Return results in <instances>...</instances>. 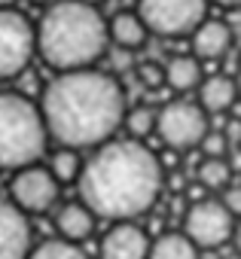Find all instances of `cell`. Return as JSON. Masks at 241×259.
Returning a JSON list of instances; mask_svg holds the SVG:
<instances>
[{
  "label": "cell",
  "instance_id": "cell-1",
  "mask_svg": "<svg viewBox=\"0 0 241 259\" xmlns=\"http://www.w3.org/2000/svg\"><path fill=\"white\" fill-rule=\"evenodd\" d=\"M40 110L52 141L89 150L107 144L126 122V92L116 76L98 67L58 70L43 89Z\"/></svg>",
  "mask_w": 241,
  "mask_h": 259
},
{
  "label": "cell",
  "instance_id": "cell-2",
  "mask_svg": "<svg viewBox=\"0 0 241 259\" xmlns=\"http://www.w3.org/2000/svg\"><path fill=\"white\" fill-rule=\"evenodd\" d=\"M162 162L138 138L101 144L79 171V198L101 220H135L162 192Z\"/></svg>",
  "mask_w": 241,
  "mask_h": 259
},
{
  "label": "cell",
  "instance_id": "cell-3",
  "mask_svg": "<svg viewBox=\"0 0 241 259\" xmlns=\"http://www.w3.org/2000/svg\"><path fill=\"white\" fill-rule=\"evenodd\" d=\"M110 49L107 19L89 0H55L37 22V52L55 70L95 67Z\"/></svg>",
  "mask_w": 241,
  "mask_h": 259
},
{
  "label": "cell",
  "instance_id": "cell-4",
  "mask_svg": "<svg viewBox=\"0 0 241 259\" xmlns=\"http://www.w3.org/2000/svg\"><path fill=\"white\" fill-rule=\"evenodd\" d=\"M49 128L40 104L19 92H0V171H19L40 162Z\"/></svg>",
  "mask_w": 241,
  "mask_h": 259
},
{
  "label": "cell",
  "instance_id": "cell-5",
  "mask_svg": "<svg viewBox=\"0 0 241 259\" xmlns=\"http://www.w3.org/2000/svg\"><path fill=\"white\" fill-rule=\"evenodd\" d=\"M208 132V110L198 101H168L156 116V135L171 150H192Z\"/></svg>",
  "mask_w": 241,
  "mask_h": 259
},
{
  "label": "cell",
  "instance_id": "cell-6",
  "mask_svg": "<svg viewBox=\"0 0 241 259\" xmlns=\"http://www.w3.org/2000/svg\"><path fill=\"white\" fill-rule=\"evenodd\" d=\"M211 0H138V13L150 34L159 37H189L208 19Z\"/></svg>",
  "mask_w": 241,
  "mask_h": 259
},
{
  "label": "cell",
  "instance_id": "cell-7",
  "mask_svg": "<svg viewBox=\"0 0 241 259\" xmlns=\"http://www.w3.org/2000/svg\"><path fill=\"white\" fill-rule=\"evenodd\" d=\"M37 52V25H31L19 10H0V79H16L25 73Z\"/></svg>",
  "mask_w": 241,
  "mask_h": 259
},
{
  "label": "cell",
  "instance_id": "cell-8",
  "mask_svg": "<svg viewBox=\"0 0 241 259\" xmlns=\"http://www.w3.org/2000/svg\"><path fill=\"white\" fill-rule=\"evenodd\" d=\"M183 232L195 241V247L214 250V247H223L232 238L235 217H232V210L223 201H217V198H198L183 213Z\"/></svg>",
  "mask_w": 241,
  "mask_h": 259
},
{
  "label": "cell",
  "instance_id": "cell-9",
  "mask_svg": "<svg viewBox=\"0 0 241 259\" xmlns=\"http://www.w3.org/2000/svg\"><path fill=\"white\" fill-rule=\"evenodd\" d=\"M58 192H61V180L52 174V168H43L37 162L19 168L13 183H10V195L25 213L52 210V204L58 201Z\"/></svg>",
  "mask_w": 241,
  "mask_h": 259
},
{
  "label": "cell",
  "instance_id": "cell-10",
  "mask_svg": "<svg viewBox=\"0 0 241 259\" xmlns=\"http://www.w3.org/2000/svg\"><path fill=\"white\" fill-rule=\"evenodd\" d=\"M28 253H31L28 213L16 201L0 198V259H28Z\"/></svg>",
  "mask_w": 241,
  "mask_h": 259
},
{
  "label": "cell",
  "instance_id": "cell-11",
  "mask_svg": "<svg viewBox=\"0 0 241 259\" xmlns=\"http://www.w3.org/2000/svg\"><path fill=\"white\" fill-rule=\"evenodd\" d=\"M101 259H150V238L141 226L123 220L101 241Z\"/></svg>",
  "mask_w": 241,
  "mask_h": 259
},
{
  "label": "cell",
  "instance_id": "cell-12",
  "mask_svg": "<svg viewBox=\"0 0 241 259\" xmlns=\"http://www.w3.org/2000/svg\"><path fill=\"white\" fill-rule=\"evenodd\" d=\"M189 46H192V55L198 61H217L232 46V28L226 22H220V19H205L189 34Z\"/></svg>",
  "mask_w": 241,
  "mask_h": 259
},
{
  "label": "cell",
  "instance_id": "cell-13",
  "mask_svg": "<svg viewBox=\"0 0 241 259\" xmlns=\"http://www.w3.org/2000/svg\"><path fill=\"white\" fill-rule=\"evenodd\" d=\"M107 31H110V46H116L119 52H138L150 37V28L138 10H119L116 16H110Z\"/></svg>",
  "mask_w": 241,
  "mask_h": 259
},
{
  "label": "cell",
  "instance_id": "cell-14",
  "mask_svg": "<svg viewBox=\"0 0 241 259\" xmlns=\"http://www.w3.org/2000/svg\"><path fill=\"white\" fill-rule=\"evenodd\" d=\"M55 229H58V235L61 238H67V241H86L89 235H92V229H95V210L79 198V201H70V204H64V207H58V213H55Z\"/></svg>",
  "mask_w": 241,
  "mask_h": 259
},
{
  "label": "cell",
  "instance_id": "cell-15",
  "mask_svg": "<svg viewBox=\"0 0 241 259\" xmlns=\"http://www.w3.org/2000/svg\"><path fill=\"white\" fill-rule=\"evenodd\" d=\"M238 98H241L238 95V79H232V76L214 73V76L198 82V104L208 113H226V110H232V104Z\"/></svg>",
  "mask_w": 241,
  "mask_h": 259
},
{
  "label": "cell",
  "instance_id": "cell-16",
  "mask_svg": "<svg viewBox=\"0 0 241 259\" xmlns=\"http://www.w3.org/2000/svg\"><path fill=\"white\" fill-rule=\"evenodd\" d=\"M202 82V67L195 55H174L165 64V85L174 92H189Z\"/></svg>",
  "mask_w": 241,
  "mask_h": 259
},
{
  "label": "cell",
  "instance_id": "cell-17",
  "mask_svg": "<svg viewBox=\"0 0 241 259\" xmlns=\"http://www.w3.org/2000/svg\"><path fill=\"white\" fill-rule=\"evenodd\" d=\"M150 259H198V247L186 232H165L150 244Z\"/></svg>",
  "mask_w": 241,
  "mask_h": 259
},
{
  "label": "cell",
  "instance_id": "cell-18",
  "mask_svg": "<svg viewBox=\"0 0 241 259\" xmlns=\"http://www.w3.org/2000/svg\"><path fill=\"white\" fill-rule=\"evenodd\" d=\"M195 177H198V183L205 189H223L232 180V165H229L226 156H205V162L198 165Z\"/></svg>",
  "mask_w": 241,
  "mask_h": 259
},
{
  "label": "cell",
  "instance_id": "cell-19",
  "mask_svg": "<svg viewBox=\"0 0 241 259\" xmlns=\"http://www.w3.org/2000/svg\"><path fill=\"white\" fill-rule=\"evenodd\" d=\"M49 168H52V174H55L61 183H73V180H79V171H83L79 150H73V147H61V150H55Z\"/></svg>",
  "mask_w": 241,
  "mask_h": 259
},
{
  "label": "cell",
  "instance_id": "cell-20",
  "mask_svg": "<svg viewBox=\"0 0 241 259\" xmlns=\"http://www.w3.org/2000/svg\"><path fill=\"white\" fill-rule=\"evenodd\" d=\"M28 259H89L76 241H67V238H58V241H43L37 250L28 253Z\"/></svg>",
  "mask_w": 241,
  "mask_h": 259
},
{
  "label": "cell",
  "instance_id": "cell-21",
  "mask_svg": "<svg viewBox=\"0 0 241 259\" xmlns=\"http://www.w3.org/2000/svg\"><path fill=\"white\" fill-rule=\"evenodd\" d=\"M156 110H150V107H144V104H138V107H132V110H126V128H129V135L132 138H147L150 132H156Z\"/></svg>",
  "mask_w": 241,
  "mask_h": 259
},
{
  "label": "cell",
  "instance_id": "cell-22",
  "mask_svg": "<svg viewBox=\"0 0 241 259\" xmlns=\"http://www.w3.org/2000/svg\"><path fill=\"white\" fill-rule=\"evenodd\" d=\"M138 79H141V85H147L150 92H153V89H162V85H165V64L144 61V64L138 67Z\"/></svg>",
  "mask_w": 241,
  "mask_h": 259
},
{
  "label": "cell",
  "instance_id": "cell-23",
  "mask_svg": "<svg viewBox=\"0 0 241 259\" xmlns=\"http://www.w3.org/2000/svg\"><path fill=\"white\" fill-rule=\"evenodd\" d=\"M202 153L205 156H226V150H229V138H226V132H214V128H211V132L202 138Z\"/></svg>",
  "mask_w": 241,
  "mask_h": 259
},
{
  "label": "cell",
  "instance_id": "cell-24",
  "mask_svg": "<svg viewBox=\"0 0 241 259\" xmlns=\"http://www.w3.org/2000/svg\"><path fill=\"white\" fill-rule=\"evenodd\" d=\"M220 201L232 210V217H241V186H226Z\"/></svg>",
  "mask_w": 241,
  "mask_h": 259
},
{
  "label": "cell",
  "instance_id": "cell-25",
  "mask_svg": "<svg viewBox=\"0 0 241 259\" xmlns=\"http://www.w3.org/2000/svg\"><path fill=\"white\" fill-rule=\"evenodd\" d=\"M229 165H232V171H241V147H235V150H232V159H229Z\"/></svg>",
  "mask_w": 241,
  "mask_h": 259
},
{
  "label": "cell",
  "instance_id": "cell-26",
  "mask_svg": "<svg viewBox=\"0 0 241 259\" xmlns=\"http://www.w3.org/2000/svg\"><path fill=\"white\" fill-rule=\"evenodd\" d=\"M217 7H226V10H241V0H211Z\"/></svg>",
  "mask_w": 241,
  "mask_h": 259
},
{
  "label": "cell",
  "instance_id": "cell-27",
  "mask_svg": "<svg viewBox=\"0 0 241 259\" xmlns=\"http://www.w3.org/2000/svg\"><path fill=\"white\" fill-rule=\"evenodd\" d=\"M232 241H235V250L241 253V223H235V232H232Z\"/></svg>",
  "mask_w": 241,
  "mask_h": 259
},
{
  "label": "cell",
  "instance_id": "cell-28",
  "mask_svg": "<svg viewBox=\"0 0 241 259\" xmlns=\"http://www.w3.org/2000/svg\"><path fill=\"white\" fill-rule=\"evenodd\" d=\"M16 4V0H0V10H4V7H13Z\"/></svg>",
  "mask_w": 241,
  "mask_h": 259
},
{
  "label": "cell",
  "instance_id": "cell-29",
  "mask_svg": "<svg viewBox=\"0 0 241 259\" xmlns=\"http://www.w3.org/2000/svg\"><path fill=\"white\" fill-rule=\"evenodd\" d=\"M34 4H43V7H49V4H55V0H34Z\"/></svg>",
  "mask_w": 241,
  "mask_h": 259
},
{
  "label": "cell",
  "instance_id": "cell-30",
  "mask_svg": "<svg viewBox=\"0 0 241 259\" xmlns=\"http://www.w3.org/2000/svg\"><path fill=\"white\" fill-rule=\"evenodd\" d=\"M226 259H241V253H238V250H235V253H229V256H226Z\"/></svg>",
  "mask_w": 241,
  "mask_h": 259
},
{
  "label": "cell",
  "instance_id": "cell-31",
  "mask_svg": "<svg viewBox=\"0 0 241 259\" xmlns=\"http://www.w3.org/2000/svg\"><path fill=\"white\" fill-rule=\"evenodd\" d=\"M235 79H238V95H241V70H238V76H235Z\"/></svg>",
  "mask_w": 241,
  "mask_h": 259
}]
</instances>
